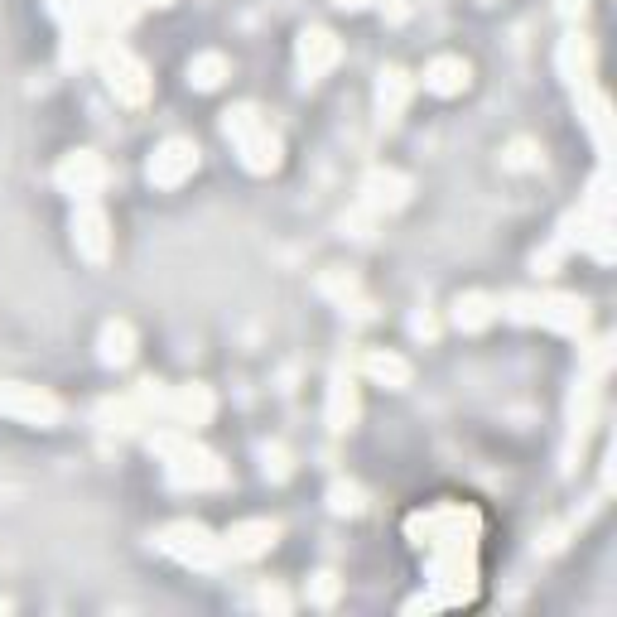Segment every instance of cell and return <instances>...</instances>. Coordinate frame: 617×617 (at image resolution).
I'll return each instance as SVG.
<instances>
[{"label": "cell", "mask_w": 617, "mask_h": 617, "mask_svg": "<svg viewBox=\"0 0 617 617\" xmlns=\"http://www.w3.org/2000/svg\"><path fill=\"white\" fill-rule=\"evenodd\" d=\"M102 357L107 362H126L131 357V328L126 323H111L107 333H102Z\"/></svg>", "instance_id": "8"}, {"label": "cell", "mask_w": 617, "mask_h": 617, "mask_svg": "<svg viewBox=\"0 0 617 617\" xmlns=\"http://www.w3.org/2000/svg\"><path fill=\"white\" fill-rule=\"evenodd\" d=\"M270 540H275V526H270V521H256V526H242L237 536L227 540V550H232V555H261Z\"/></svg>", "instance_id": "6"}, {"label": "cell", "mask_w": 617, "mask_h": 617, "mask_svg": "<svg viewBox=\"0 0 617 617\" xmlns=\"http://www.w3.org/2000/svg\"><path fill=\"white\" fill-rule=\"evenodd\" d=\"M227 135L242 145V160L251 164V169H275V160H280V145H275L270 126L251 107L227 111Z\"/></svg>", "instance_id": "1"}, {"label": "cell", "mask_w": 617, "mask_h": 617, "mask_svg": "<svg viewBox=\"0 0 617 617\" xmlns=\"http://www.w3.org/2000/svg\"><path fill=\"white\" fill-rule=\"evenodd\" d=\"M463 82H468V68L458 58H439L430 73H425V87H434V92H458Z\"/></svg>", "instance_id": "7"}, {"label": "cell", "mask_w": 617, "mask_h": 617, "mask_svg": "<svg viewBox=\"0 0 617 617\" xmlns=\"http://www.w3.org/2000/svg\"><path fill=\"white\" fill-rule=\"evenodd\" d=\"M338 58V44H333V34H323V29H314V34H304V49H299V63H304V73L309 78H319L323 68Z\"/></svg>", "instance_id": "3"}, {"label": "cell", "mask_w": 617, "mask_h": 617, "mask_svg": "<svg viewBox=\"0 0 617 617\" xmlns=\"http://www.w3.org/2000/svg\"><path fill=\"white\" fill-rule=\"evenodd\" d=\"M78 246L92 256V261H102L107 256V222H102V213H82V227H78Z\"/></svg>", "instance_id": "5"}, {"label": "cell", "mask_w": 617, "mask_h": 617, "mask_svg": "<svg viewBox=\"0 0 617 617\" xmlns=\"http://www.w3.org/2000/svg\"><path fill=\"white\" fill-rule=\"evenodd\" d=\"M222 73H227V63H222V58H198V63L188 68V78L198 82V87H217V82H222Z\"/></svg>", "instance_id": "9"}, {"label": "cell", "mask_w": 617, "mask_h": 617, "mask_svg": "<svg viewBox=\"0 0 617 617\" xmlns=\"http://www.w3.org/2000/svg\"><path fill=\"white\" fill-rule=\"evenodd\" d=\"M193 164H198V150H193L188 140H169L160 155L150 160V179H155L160 188H174L188 169H193Z\"/></svg>", "instance_id": "2"}, {"label": "cell", "mask_w": 617, "mask_h": 617, "mask_svg": "<svg viewBox=\"0 0 617 617\" xmlns=\"http://www.w3.org/2000/svg\"><path fill=\"white\" fill-rule=\"evenodd\" d=\"M102 174H107V169L92 160V155H73V160L58 169V179H63L68 188H78V193H92V188L102 184Z\"/></svg>", "instance_id": "4"}, {"label": "cell", "mask_w": 617, "mask_h": 617, "mask_svg": "<svg viewBox=\"0 0 617 617\" xmlns=\"http://www.w3.org/2000/svg\"><path fill=\"white\" fill-rule=\"evenodd\" d=\"M164 5H169V0H164Z\"/></svg>", "instance_id": "10"}]
</instances>
